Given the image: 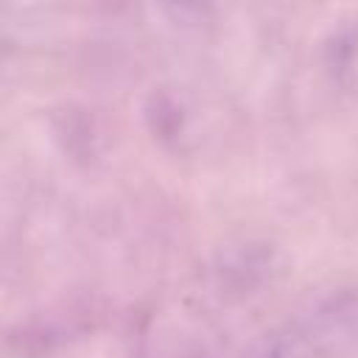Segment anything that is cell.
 <instances>
[]
</instances>
